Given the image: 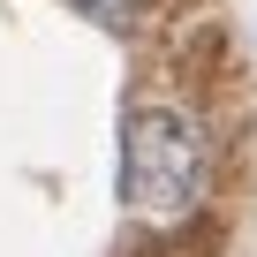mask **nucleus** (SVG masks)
I'll use <instances>...</instances> for the list:
<instances>
[{
	"mask_svg": "<svg viewBox=\"0 0 257 257\" xmlns=\"http://www.w3.org/2000/svg\"><path fill=\"white\" fill-rule=\"evenodd\" d=\"M83 16H98V23H128V8H137V0H76Z\"/></svg>",
	"mask_w": 257,
	"mask_h": 257,
	"instance_id": "2",
	"label": "nucleus"
},
{
	"mask_svg": "<svg viewBox=\"0 0 257 257\" xmlns=\"http://www.w3.org/2000/svg\"><path fill=\"white\" fill-rule=\"evenodd\" d=\"M212 182V144L182 106H137L121 121V197L137 219H182Z\"/></svg>",
	"mask_w": 257,
	"mask_h": 257,
	"instance_id": "1",
	"label": "nucleus"
}]
</instances>
